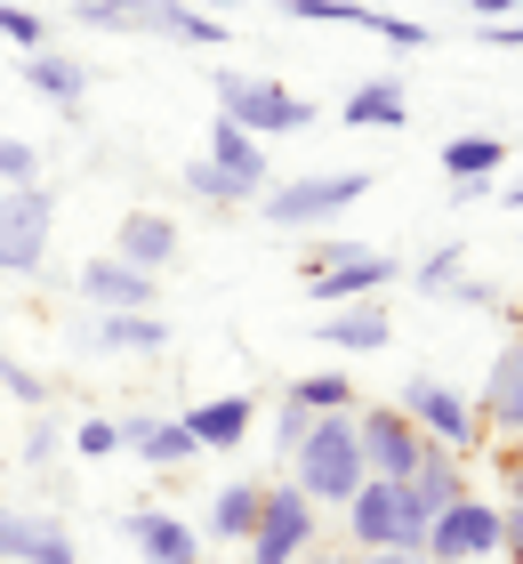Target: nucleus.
Masks as SVG:
<instances>
[{
	"mask_svg": "<svg viewBox=\"0 0 523 564\" xmlns=\"http://www.w3.org/2000/svg\"><path fill=\"white\" fill-rule=\"evenodd\" d=\"M73 452H81V459H113L121 452V420H81V427H73Z\"/></svg>",
	"mask_w": 523,
	"mask_h": 564,
	"instance_id": "nucleus-36",
	"label": "nucleus"
},
{
	"mask_svg": "<svg viewBox=\"0 0 523 564\" xmlns=\"http://www.w3.org/2000/svg\"><path fill=\"white\" fill-rule=\"evenodd\" d=\"M121 532L138 541V564H201V532L170 508H129Z\"/></svg>",
	"mask_w": 523,
	"mask_h": 564,
	"instance_id": "nucleus-14",
	"label": "nucleus"
},
{
	"mask_svg": "<svg viewBox=\"0 0 523 564\" xmlns=\"http://www.w3.org/2000/svg\"><path fill=\"white\" fill-rule=\"evenodd\" d=\"M362 444H355V412H314V427L291 444V484L314 508H347L362 492Z\"/></svg>",
	"mask_w": 523,
	"mask_h": 564,
	"instance_id": "nucleus-1",
	"label": "nucleus"
},
{
	"mask_svg": "<svg viewBox=\"0 0 523 564\" xmlns=\"http://www.w3.org/2000/svg\"><path fill=\"white\" fill-rule=\"evenodd\" d=\"M395 412H403L418 435H427V444H443V452H467V444H476V427H483L476 403H467L451 379H435V371H411V379H403Z\"/></svg>",
	"mask_w": 523,
	"mask_h": 564,
	"instance_id": "nucleus-10",
	"label": "nucleus"
},
{
	"mask_svg": "<svg viewBox=\"0 0 523 564\" xmlns=\"http://www.w3.org/2000/svg\"><path fill=\"white\" fill-rule=\"evenodd\" d=\"M508 508H523V459H515V476H508Z\"/></svg>",
	"mask_w": 523,
	"mask_h": 564,
	"instance_id": "nucleus-44",
	"label": "nucleus"
},
{
	"mask_svg": "<svg viewBox=\"0 0 523 564\" xmlns=\"http://www.w3.org/2000/svg\"><path fill=\"white\" fill-rule=\"evenodd\" d=\"M451 299H459V306H500V291H491V282H467V274L451 282Z\"/></svg>",
	"mask_w": 523,
	"mask_h": 564,
	"instance_id": "nucleus-38",
	"label": "nucleus"
},
{
	"mask_svg": "<svg viewBox=\"0 0 523 564\" xmlns=\"http://www.w3.org/2000/svg\"><path fill=\"white\" fill-rule=\"evenodd\" d=\"M435 162H443V177H451V186H467V177H500V170H508V138L467 130V138H451V145H443Z\"/></svg>",
	"mask_w": 523,
	"mask_h": 564,
	"instance_id": "nucleus-24",
	"label": "nucleus"
},
{
	"mask_svg": "<svg viewBox=\"0 0 523 564\" xmlns=\"http://www.w3.org/2000/svg\"><path fill=\"white\" fill-rule=\"evenodd\" d=\"M97 347H113V355H153V347H170V323L153 315V306H129V315H97Z\"/></svg>",
	"mask_w": 523,
	"mask_h": 564,
	"instance_id": "nucleus-25",
	"label": "nucleus"
},
{
	"mask_svg": "<svg viewBox=\"0 0 523 564\" xmlns=\"http://www.w3.org/2000/svg\"><path fill=\"white\" fill-rule=\"evenodd\" d=\"M201 162H218V170H226L250 202L274 186V177H266V145H258L250 130H233V121H209V153H201Z\"/></svg>",
	"mask_w": 523,
	"mask_h": 564,
	"instance_id": "nucleus-18",
	"label": "nucleus"
},
{
	"mask_svg": "<svg viewBox=\"0 0 523 564\" xmlns=\"http://www.w3.org/2000/svg\"><path fill=\"white\" fill-rule=\"evenodd\" d=\"M73 291H81L97 315H129V306H153V299H162V282H153L145 267H129V259L105 250V259H89L81 274H73Z\"/></svg>",
	"mask_w": 523,
	"mask_h": 564,
	"instance_id": "nucleus-13",
	"label": "nucleus"
},
{
	"mask_svg": "<svg viewBox=\"0 0 523 564\" xmlns=\"http://www.w3.org/2000/svg\"><path fill=\"white\" fill-rule=\"evenodd\" d=\"M338 113H347L355 130H403V121H411V97H403L395 73H371L362 89H347V106H338Z\"/></svg>",
	"mask_w": 523,
	"mask_h": 564,
	"instance_id": "nucleus-21",
	"label": "nucleus"
},
{
	"mask_svg": "<svg viewBox=\"0 0 523 564\" xmlns=\"http://www.w3.org/2000/svg\"><path fill=\"white\" fill-rule=\"evenodd\" d=\"M258 492H266L258 476H233V484H218V500H209L201 541H233V549H242V541H250V524H258Z\"/></svg>",
	"mask_w": 523,
	"mask_h": 564,
	"instance_id": "nucleus-23",
	"label": "nucleus"
},
{
	"mask_svg": "<svg viewBox=\"0 0 523 564\" xmlns=\"http://www.w3.org/2000/svg\"><path fill=\"white\" fill-rule=\"evenodd\" d=\"M0 508H9V500H0Z\"/></svg>",
	"mask_w": 523,
	"mask_h": 564,
	"instance_id": "nucleus-46",
	"label": "nucleus"
},
{
	"mask_svg": "<svg viewBox=\"0 0 523 564\" xmlns=\"http://www.w3.org/2000/svg\"><path fill=\"white\" fill-rule=\"evenodd\" d=\"M500 549H508V564H523V508H508V532H500Z\"/></svg>",
	"mask_w": 523,
	"mask_h": 564,
	"instance_id": "nucleus-41",
	"label": "nucleus"
},
{
	"mask_svg": "<svg viewBox=\"0 0 523 564\" xmlns=\"http://www.w3.org/2000/svg\"><path fill=\"white\" fill-rule=\"evenodd\" d=\"M403 484H411V500L427 508V517H435V508H451V500H467V492H476V484H467V468H459V452H443V444H427V459H418V468H411Z\"/></svg>",
	"mask_w": 523,
	"mask_h": 564,
	"instance_id": "nucleus-22",
	"label": "nucleus"
},
{
	"mask_svg": "<svg viewBox=\"0 0 523 564\" xmlns=\"http://www.w3.org/2000/svg\"><path fill=\"white\" fill-rule=\"evenodd\" d=\"M386 282H403V259H395V250H371V242H306V299H314V306L379 299Z\"/></svg>",
	"mask_w": 523,
	"mask_h": 564,
	"instance_id": "nucleus-3",
	"label": "nucleus"
},
{
	"mask_svg": "<svg viewBox=\"0 0 523 564\" xmlns=\"http://www.w3.org/2000/svg\"><path fill=\"white\" fill-rule=\"evenodd\" d=\"M186 194H201V202H218V210H242V186H233V177L218 170V162H201V153H194V162H186Z\"/></svg>",
	"mask_w": 523,
	"mask_h": 564,
	"instance_id": "nucleus-30",
	"label": "nucleus"
},
{
	"mask_svg": "<svg viewBox=\"0 0 523 564\" xmlns=\"http://www.w3.org/2000/svg\"><path fill=\"white\" fill-rule=\"evenodd\" d=\"M355 444H362V468H371V476H411L418 459H427V435H418L395 403H386V412H379V403L355 412Z\"/></svg>",
	"mask_w": 523,
	"mask_h": 564,
	"instance_id": "nucleus-11",
	"label": "nucleus"
},
{
	"mask_svg": "<svg viewBox=\"0 0 523 564\" xmlns=\"http://www.w3.org/2000/svg\"><path fill=\"white\" fill-rule=\"evenodd\" d=\"M508 210H523V177H508Z\"/></svg>",
	"mask_w": 523,
	"mask_h": 564,
	"instance_id": "nucleus-45",
	"label": "nucleus"
},
{
	"mask_svg": "<svg viewBox=\"0 0 523 564\" xmlns=\"http://www.w3.org/2000/svg\"><path fill=\"white\" fill-rule=\"evenodd\" d=\"M209 89H218V121L250 130L258 145H266V138H298V130H314V97L266 82V73H218Z\"/></svg>",
	"mask_w": 523,
	"mask_h": 564,
	"instance_id": "nucleus-4",
	"label": "nucleus"
},
{
	"mask_svg": "<svg viewBox=\"0 0 523 564\" xmlns=\"http://www.w3.org/2000/svg\"><path fill=\"white\" fill-rule=\"evenodd\" d=\"M483 48H523V24H476Z\"/></svg>",
	"mask_w": 523,
	"mask_h": 564,
	"instance_id": "nucleus-39",
	"label": "nucleus"
},
{
	"mask_svg": "<svg viewBox=\"0 0 523 564\" xmlns=\"http://www.w3.org/2000/svg\"><path fill=\"white\" fill-rule=\"evenodd\" d=\"M0 556L9 564H81L65 517H48V508H0Z\"/></svg>",
	"mask_w": 523,
	"mask_h": 564,
	"instance_id": "nucleus-12",
	"label": "nucleus"
},
{
	"mask_svg": "<svg viewBox=\"0 0 523 564\" xmlns=\"http://www.w3.org/2000/svg\"><path fill=\"white\" fill-rule=\"evenodd\" d=\"M282 17H291V24H355V33H362L371 9H362V0H282Z\"/></svg>",
	"mask_w": 523,
	"mask_h": 564,
	"instance_id": "nucleus-31",
	"label": "nucleus"
},
{
	"mask_svg": "<svg viewBox=\"0 0 523 564\" xmlns=\"http://www.w3.org/2000/svg\"><path fill=\"white\" fill-rule=\"evenodd\" d=\"M362 194H371V170H306V177H291V186H266L258 202H266V226H282V235H306L314 218L355 210Z\"/></svg>",
	"mask_w": 523,
	"mask_h": 564,
	"instance_id": "nucleus-6",
	"label": "nucleus"
},
{
	"mask_svg": "<svg viewBox=\"0 0 523 564\" xmlns=\"http://www.w3.org/2000/svg\"><path fill=\"white\" fill-rule=\"evenodd\" d=\"M194 427V444L201 452H242V435L258 427V403L250 395H209V403H194V412H177Z\"/></svg>",
	"mask_w": 523,
	"mask_h": 564,
	"instance_id": "nucleus-17",
	"label": "nucleus"
},
{
	"mask_svg": "<svg viewBox=\"0 0 523 564\" xmlns=\"http://www.w3.org/2000/svg\"><path fill=\"white\" fill-rule=\"evenodd\" d=\"M113 259L145 267V274L177 267V218H162V210H129V218H121V235H113Z\"/></svg>",
	"mask_w": 523,
	"mask_h": 564,
	"instance_id": "nucleus-16",
	"label": "nucleus"
},
{
	"mask_svg": "<svg viewBox=\"0 0 523 564\" xmlns=\"http://www.w3.org/2000/svg\"><path fill=\"white\" fill-rule=\"evenodd\" d=\"M0 41L33 57V48H48V17H41V9H24V0H0Z\"/></svg>",
	"mask_w": 523,
	"mask_h": 564,
	"instance_id": "nucleus-28",
	"label": "nucleus"
},
{
	"mask_svg": "<svg viewBox=\"0 0 523 564\" xmlns=\"http://www.w3.org/2000/svg\"><path fill=\"white\" fill-rule=\"evenodd\" d=\"M0 395H9V403H24V412H41V403H48L41 371H24V364H17L9 347H0Z\"/></svg>",
	"mask_w": 523,
	"mask_h": 564,
	"instance_id": "nucleus-32",
	"label": "nucleus"
},
{
	"mask_svg": "<svg viewBox=\"0 0 523 564\" xmlns=\"http://www.w3.org/2000/svg\"><path fill=\"white\" fill-rule=\"evenodd\" d=\"M476 17H483V24H500V17H515V0H476Z\"/></svg>",
	"mask_w": 523,
	"mask_h": 564,
	"instance_id": "nucleus-43",
	"label": "nucleus"
},
{
	"mask_svg": "<svg viewBox=\"0 0 523 564\" xmlns=\"http://www.w3.org/2000/svg\"><path fill=\"white\" fill-rule=\"evenodd\" d=\"M73 24H89V33H153V41H186V48H226V33H233L201 0H73Z\"/></svg>",
	"mask_w": 523,
	"mask_h": 564,
	"instance_id": "nucleus-2",
	"label": "nucleus"
},
{
	"mask_svg": "<svg viewBox=\"0 0 523 564\" xmlns=\"http://www.w3.org/2000/svg\"><path fill=\"white\" fill-rule=\"evenodd\" d=\"M57 452H65V427L48 420V412H33V427H24V468H48Z\"/></svg>",
	"mask_w": 523,
	"mask_h": 564,
	"instance_id": "nucleus-35",
	"label": "nucleus"
},
{
	"mask_svg": "<svg viewBox=\"0 0 523 564\" xmlns=\"http://www.w3.org/2000/svg\"><path fill=\"white\" fill-rule=\"evenodd\" d=\"M242 564H250V556H242Z\"/></svg>",
	"mask_w": 523,
	"mask_h": 564,
	"instance_id": "nucleus-47",
	"label": "nucleus"
},
{
	"mask_svg": "<svg viewBox=\"0 0 523 564\" xmlns=\"http://www.w3.org/2000/svg\"><path fill=\"white\" fill-rule=\"evenodd\" d=\"M355 564H427L418 549H355Z\"/></svg>",
	"mask_w": 523,
	"mask_h": 564,
	"instance_id": "nucleus-40",
	"label": "nucleus"
},
{
	"mask_svg": "<svg viewBox=\"0 0 523 564\" xmlns=\"http://www.w3.org/2000/svg\"><path fill=\"white\" fill-rule=\"evenodd\" d=\"M48 235H57V194L41 186H0V274H41Z\"/></svg>",
	"mask_w": 523,
	"mask_h": 564,
	"instance_id": "nucleus-9",
	"label": "nucleus"
},
{
	"mask_svg": "<svg viewBox=\"0 0 523 564\" xmlns=\"http://www.w3.org/2000/svg\"><path fill=\"white\" fill-rule=\"evenodd\" d=\"M298 564H355V549H323V541H314V549H306Z\"/></svg>",
	"mask_w": 523,
	"mask_h": 564,
	"instance_id": "nucleus-42",
	"label": "nucleus"
},
{
	"mask_svg": "<svg viewBox=\"0 0 523 564\" xmlns=\"http://www.w3.org/2000/svg\"><path fill=\"white\" fill-rule=\"evenodd\" d=\"M129 452H145L153 468H177V459H194L201 444H194V427H186V420H145V435H138Z\"/></svg>",
	"mask_w": 523,
	"mask_h": 564,
	"instance_id": "nucleus-27",
	"label": "nucleus"
},
{
	"mask_svg": "<svg viewBox=\"0 0 523 564\" xmlns=\"http://www.w3.org/2000/svg\"><path fill=\"white\" fill-rule=\"evenodd\" d=\"M347 541L355 549H418L427 541V508L411 500L403 476H362V492L347 500Z\"/></svg>",
	"mask_w": 523,
	"mask_h": 564,
	"instance_id": "nucleus-5",
	"label": "nucleus"
},
{
	"mask_svg": "<svg viewBox=\"0 0 523 564\" xmlns=\"http://www.w3.org/2000/svg\"><path fill=\"white\" fill-rule=\"evenodd\" d=\"M476 420H491L500 435H523V339H508V347H500V364H491V379H483Z\"/></svg>",
	"mask_w": 523,
	"mask_h": 564,
	"instance_id": "nucleus-20",
	"label": "nucleus"
},
{
	"mask_svg": "<svg viewBox=\"0 0 523 564\" xmlns=\"http://www.w3.org/2000/svg\"><path fill=\"white\" fill-rule=\"evenodd\" d=\"M362 33L386 41V48H435V24H411V17H395V9H371V17H362Z\"/></svg>",
	"mask_w": 523,
	"mask_h": 564,
	"instance_id": "nucleus-29",
	"label": "nucleus"
},
{
	"mask_svg": "<svg viewBox=\"0 0 523 564\" xmlns=\"http://www.w3.org/2000/svg\"><path fill=\"white\" fill-rule=\"evenodd\" d=\"M291 403H298V412H355V379L347 371H298Z\"/></svg>",
	"mask_w": 523,
	"mask_h": 564,
	"instance_id": "nucleus-26",
	"label": "nucleus"
},
{
	"mask_svg": "<svg viewBox=\"0 0 523 564\" xmlns=\"http://www.w3.org/2000/svg\"><path fill=\"white\" fill-rule=\"evenodd\" d=\"M314 541H323V524H314V500L298 492L291 476L266 484V492H258V524H250L242 556H250V564H298Z\"/></svg>",
	"mask_w": 523,
	"mask_h": 564,
	"instance_id": "nucleus-8",
	"label": "nucleus"
},
{
	"mask_svg": "<svg viewBox=\"0 0 523 564\" xmlns=\"http://www.w3.org/2000/svg\"><path fill=\"white\" fill-rule=\"evenodd\" d=\"M500 532H508V508L483 500V492H467V500H451V508L427 517L418 556H427V564H483V556H500Z\"/></svg>",
	"mask_w": 523,
	"mask_h": 564,
	"instance_id": "nucleus-7",
	"label": "nucleus"
},
{
	"mask_svg": "<svg viewBox=\"0 0 523 564\" xmlns=\"http://www.w3.org/2000/svg\"><path fill=\"white\" fill-rule=\"evenodd\" d=\"M306 427H314V412H298V403H291V395H282V412H274V444H282V452H291V444H298V435H306Z\"/></svg>",
	"mask_w": 523,
	"mask_h": 564,
	"instance_id": "nucleus-37",
	"label": "nucleus"
},
{
	"mask_svg": "<svg viewBox=\"0 0 523 564\" xmlns=\"http://www.w3.org/2000/svg\"><path fill=\"white\" fill-rule=\"evenodd\" d=\"M0 186H41V145L0 138Z\"/></svg>",
	"mask_w": 523,
	"mask_h": 564,
	"instance_id": "nucleus-33",
	"label": "nucleus"
},
{
	"mask_svg": "<svg viewBox=\"0 0 523 564\" xmlns=\"http://www.w3.org/2000/svg\"><path fill=\"white\" fill-rule=\"evenodd\" d=\"M467 274V259H459V250H435V259H418V291H427V299H451V282Z\"/></svg>",
	"mask_w": 523,
	"mask_h": 564,
	"instance_id": "nucleus-34",
	"label": "nucleus"
},
{
	"mask_svg": "<svg viewBox=\"0 0 523 564\" xmlns=\"http://www.w3.org/2000/svg\"><path fill=\"white\" fill-rule=\"evenodd\" d=\"M395 339V323H386L379 299H355V306H323V347H347V355H379Z\"/></svg>",
	"mask_w": 523,
	"mask_h": 564,
	"instance_id": "nucleus-19",
	"label": "nucleus"
},
{
	"mask_svg": "<svg viewBox=\"0 0 523 564\" xmlns=\"http://www.w3.org/2000/svg\"><path fill=\"white\" fill-rule=\"evenodd\" d=\"M24 89H33L41 106H57V113H81V97H89V65H81V57H65V48H33V57H24Z\"/></svg>",
	"mask_w": 523,
	"mask_h": 564,
	"instance_id": "nucleus-15",
	"label": "nucleus"
}]
</instances>
